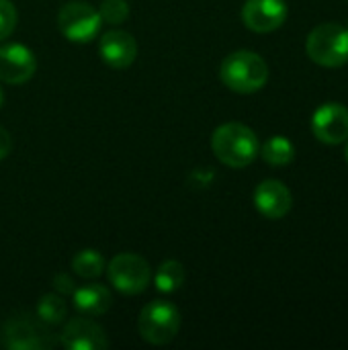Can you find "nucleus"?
I'll return each instance as SVG.
<instances>
[{"label":"nucleus","mask_w":348,"mask_h":350,"mask_svg":"<svg viewBox=\"0 0 348 350\" xmlns=\"http://www.w3.org/2000/svg\"><path fill=\"white\" fill-rule=\"evenodd\" d=\"M105 269H107V265H105L103 254L92 248L80 250L72 258V271L82 279H96L105 273Z\"/></svg>","instance_id":"obj_17"},{"label":"nucleus","mask_w":348,"mask_h":350,"mask_svg":"<svg viewBox=\"0 0 348 350\" xmlns=\"http://www.w3.org/2000/svg\"><path fill=\"white\" fill-rule=\"evenodd\" d=\"M314 135L328 146H338L348 139V109L340 103L322 105L312 117Z\"/></svg>","instance_id":"obj_8"},{"label":"nucleus","mask_w":348,"mask_h":350,"mask_svg":"<svg viewBox=\"0 0 348 350\" xmlns=\"http://www.w3.org/2000/svg\"><path fill=\"white\" fill-rule=\"evenodd\" d=\"M18 14L10 0H0V41L8 39L16 27Z\"/></svg>","instance_id":"obj_20"},{"label":"nucleus","mask_w":348,"mask_h":350,"mask_svg":"<svg viewBox=\"0 0 348 350\" xmlns=\"http://www.w3.org/2000/svg\"><path fill=\"white\" fill-rule=\"evenodd\" d=\"M109 283L123 295H139L152 281V267L146 258L133 252H123L111 258L105 269Z\"/></svg>","instance_id":"obj_5"},{"label":"nucleus","mask_w":348,"mask_h":350,"mask_svg":"<svg viewBox=\"0 0 348 350\" xmlns=\"http://www.w3.org/2000/svg\"><path fill=\"white\" fill-rule=\"evenodd\" d=\"M345 156H347V162H348V144H347V150H345Z\"/></svg>","instance_id":"obj_24"},{"label":"nucleus","mask_w":348,"mask_h":350,"mask_svg":"<svg viewBox=\"0 0 348 350\" xmlns=\"http://www.w3.org/2000/svg\"><path fill=\"white\" fill-rule=\"evenodd\" d=\"M10 150H12V137H10V133L0 125V160H4V158L10 154Z\"/></svg>","instance_id":"obj_22"},{"label":"nucleus","mask_w":348,"mask_h":350,"mask_svg":"<svg viewBox=\"0 0 348 350\" xmlns=\"http://www.w3.org/2000/svg\"><path fill=\"white\" fill-rule=\"evenodd\" d=\"M263 156V160L271 166H287L293 162L295 158V148L293 144L283 137V135H273L271 139L265 142V146L258 152Z\"/></svg>","instance_id":"obj_15"},{"label":"nucleus","mask_w":348,"mask_h":350,"mask_svg":"<svg viewBox=\"0 0 348 350\" xmlns=\"http://www.w3.org/2000/svg\"><path fill=\"white\" fill-rule=\"evenodd\" d=\"M37 59L27 45L6 43L0 47V80L6 84H25L33 78Z\"/></svg>","instance_id":"obj_11"},{"label":"nucleus","mask_w":348,"mask_h":350,"mask_svg":"<svg viewBox=\"0 0 348 350\" xmlns=\"http://www.w3.org/2000/svg\"><path fill=\"white\" fill-rule=\"evenodd\" d=\"M4 347L10 350H43L53 347V338L47 334L43 322H33L25 316L6 320L2 328Z\"/></svg>","instance_id":"obj_7"},{"label":"nucleus","mask_w":348,"mask_h":350,"mask_svg":"<svg viewBox=\"0 0 348 350\" xmlns=\"http://www.w3.org/2000/svg\"><path fill=\"white\" fill-rule=\"evenodd\" d=\"M74 308L78 310L80 316L96 318L103 316L111 310L113 306V295L105 285L98 283H88L78 289H74Z\"/></svg>","instance_id":"obj_14"},{"label":"nucleus","mask_w":348,"mask_h":350,"mask_svg":"<svg viewBox=\"0 0 348 350\" xmlns=\"http://www.w3.org/2000/svg\"><path fill=\"white\" fill-rule=\"evenodd\" d=\"M98 53L109 68L125 70L137 57V43H135L131 33L121 31V29H113V31H107L101 35Z\"/></svg>","instance_id":"obj_12"},{"label":"nucleus","mask_w":348,"mask_h":350,"mask_svg":"<svg viewBox=\"0 0 348 350\" xmlns=\"http://www.w3.org/2000/svg\"><path fill=\"white\" fill-rule=\"evenodd\" d=\"M98 14L107 25H121L129 16V4L127 0H103Z\"/></svg>","instance_id":"obj_19"},{"label":"nucleus","mask_w":348,"mask_h":350,"mask_svg":"<svg viewBox=\"0 0 348 350\" xmlns=\"http://www.w3.org/2000/svg\"><path fill=\"white\" fill-rule=\"evenodd\" d=\"M68 316V306L62 299V295H53L47 293L39 299L37 304V318L45 324V326H57L66 320Z\"/></svg>","instance_id":"obj_18"},{"label":"nucleus","mask_w":348,"mask_h":350,"mask_svg":"<svg viewBox=\"0 0 348 350\" xmlns=\"http://www.w3.org/2000/svg\"><path fill=\"white\" fill-rule=\"evenodd\" d=\"M306 51L318 66H345L348 62V29L338 23L318 25L306 39Z\"/></svg>","instance_id":"obj_3"},{"label":"nucleus","mask_w":348,"mask_h":350,"mask_svg":"<svg viewBox=\"0 0 348 350\" xmlns=\"http://www.w3.org/2000/svg\"><path fill=\"white\" fill-rule=\"evenodd\" d=\"M254 207L267 219H283L293 207L291 191L281 180H263L254 191Z\"/></svg>","instance_id":"obj_13"},{"label":"nucleus","mask_w":348,"mask_h":350,"mask_svg":"<svg viewBox=\"0 0 348 350\" xmlns=\"http://www.w3.org/2000/svg\"><path fill=\"white\" fill-rule=\"evenodd\" d=\"M2 103H4V92H2V88H0V107H2Z\"/></svg>","instance_id":"obj_23"},{"label":"nucleus","mask_w":348,"mask_h":350,"mask_svg":"<svg viewBox=\"0 0 348 350\" xmlns=\"http://www.w3.org/2000/svg\"><path fill=\"white\" fill-rule=\"evenodd\" d=\"M347 29H348V27H347Z\"/></svg>","instance_id":"obj_25"},{"label":"nucleus","mask_w":348,"mask_h":350,"mask_svg":"<svg viewBox=\"0 0 348 350\" xmlns=\"http://www.w3.org/2000/svg\"><path fill=\"white\" fill-rule=\"evenodd\" d=\"M152 277L160 293H174L185 285V267L176 260H164Z\"/></svg>","instance_id":"obj_16"},{"label":"nucleus","mask_w":348,"mask_h":350,"mask_svg":"<svg viewBox=\"0 0 348 350\" xmlns=\"http://www.w3.org/2000/svg\"><path fill=\"white\" fill-rule=\"evenodd\" d=\"M103 18L98 10L82 0L66 2L57 12V29L59 33L74 43H88L101 31Z\"/></svg>","instance_id":"obj_6"},{"label":"nucleus","mask_w":348,"mask_h":350,"mask_svg":"<svg viewBox=\"0 0 348 350\" xmlns=\"http://www.w3.org/2000/svg\"><path fill=\"white\" fill-rule=\"evenodd\" d=\"M53 289L59 293V295H72L74 293V281L68 277V273H59L53 277Z\"/></svg>","instance_id":"obj_21"},{"label":"nucleus","mask_w":348,"mask_h":350,"mask_svg":"<svg viewBox=\"0 0 348 350\" xmlns=\"http://www.w3.org/2000/svg\"><path fill=\"white\" fill-rule=\"evenodd\" d=\"M242 21L254 33H273L287 21L285 0H246Z\"/></svg>","instance_id":"obj_10"},{"label":"nucleus","mask_w":348,"mask_h":350,"mask_svg":"<svg viewBox=\"0 0 348 350\" xmlns=\"http://www.w3.org/2000/svg\"><path fill=\"white\" fill-rule=\"evenodd\" d=\"M222 82L238 94H254L265 88L269 80V66L267 62L248 49H240L230 53L219 68Z\"/></svg>","instance_id":"obj_2"},{"label":"nucleus","mask_w":348,"mask_h":350,"mask_svg":"<svg viewBox=\"0 0 348 350\" xmlns=\"http://www.w3.org/2000/svg\"><path fill=\"white\" fill-rule=\"evenodd\" d=\"M180 322L183 320H180V312L176 310V306L164 299H156L144 306V310L139 312L137 330H139V336L148 345L162 347L176 338L180 330Z\"/></svg>","instance_id":"obj_4"},{"label":"nucleus","mask_w":348,"mask_h":350,"mask_svg":"<svg viewBox=\"0 0 348 350\" xmlns=\"http://www.w3.org/2000/svg\"><path fill=\"white\" fill-rule=\"evenodd\" d=\"M211 150L215 158L230 168H246L260 152L256 133L244 123H224L211 135Z\"/></svg>","instance_id":"obj_1"},{"label":"nucleus","mask_w":348,"mask_h":350,"mask_svg":"<svg viewBox=\"0 0 348 350\" xmlns=\"http://www.w3.org/2000/svg\"><path fill=\"white\" fill-rule=\"evenodd\" d=\"M62 347L68 350H105L109 349V340L105 330L90 320L88 316L72 318L64 326L59 334Z\"/></svg>","instance_id":"obj_9"}]
</instances>
